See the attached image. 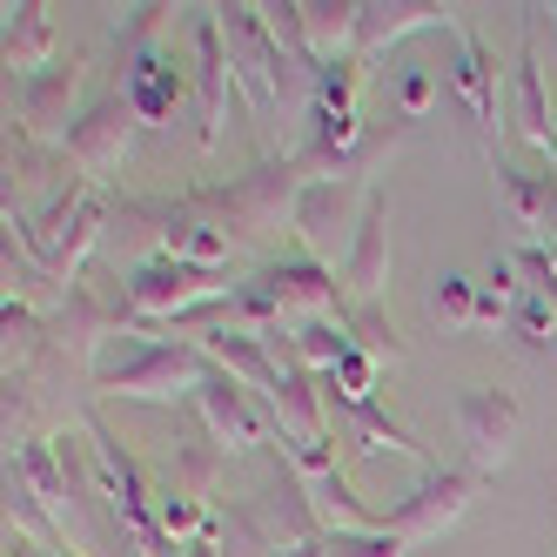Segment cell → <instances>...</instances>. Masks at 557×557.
Segmentation results:
<instances>
[{
	"label": "cell",
	"mask_w": 557,
	"mask_h": 557,
	"mask_svg": "<svg viewBox=\"0 0 557 557\" xmlns=\"http://www.w3.org/2000/svg\"><path fill=\"white\" fill-rule=\"evenodd\" d=\"M389 283V195L363 188V209H356V235H349V256H343V289L356 302H376Z\"/></svg>",
	"instance_id": "17"
},
{
	"label": "cell",
	"mask_w": 557,
	"mask_h": 557,
	"mask_svg": "<svg viewBox=\"0 0 557 557\" xmlns=\"http://www.w3.org/2000/svg\"><path fill=\"white\" fill-rule=\"evenodd\" d=\"M222 457H228V450L202 430V436H188V444H175V457H169L162 476H175V484L195 491V497H209V491H215V476H222Z\"/></svg>",
	"instance_id": "27"
},
{
	"label": "cell",
	"mask_w": 557,
	"mask_h": 557,
	"mask_svg": "<svg viewBox=\"0 0 557 557\" xmlns=\"http://www.w3.org/2000/svg\"><path fill=\"white\" fill-rule=\"evenodd\" d=\"M430 101H436V82H430L423 67H410L404 82H396V114H404V122H423Z\"/></svg>",
	"instance_id": "31"
},
{
	"label": "cell",
	"mask_w": 557,
	"mask_h": 557,
	"mask_svg": "<svg viewBox=\"0 0 557 557\" xmlns=\"http://www.w3.org/2000/svg\"><path fill=\"white\" fill-rule=\"evenodd\" d=\"M450 88H457V101L470 108V122H476V135H484L491 162H497V141H504V67H497V54H491L484 41H476L470 27H457Z\"/></svg>",
	"instance_id": "15"
},
{
	"label": "cell",
	"mask_w": 557,
	"mask_h": 557,
	"mask_svg": "<svg viewBox=\"0 0 557 557\" xmlns=\"http://www.w3.org/2000/svg\"><path fill=\"white\" fill-rule=\"evenodd\" d=\"M476 476L470 463H436V470H423L417 476V491L396 504V510H383V531L389 537H404V544H436L457 517L470 510V497H476Z\"/></svg>",
	"instance_id": "9"
},
{
	"label": "cell",
	"mask_w": 557,
	"mask_h": 557,
	"mask_svg": "<svg viewBox=\"0 0 557 557\" xmlns=\"http://www.w3.org/2000/svg\"><path fill=\"white\" fill-rule=\"evenodd\" d=\"M410 544L389 531H363V537H330V557H404Z\"/></svg>",
	"instance_id": "32"
},
{
	"label": "cell",
	"mask_w": 557,
	"mask_h": 557,
	"mask_svg": "<svg viewBox=\"0 0 557 557\" xmlns=\"http://www.w3.org/2000/svg\"><path fill=\"white\" fill-rule=\"evenodd\" d=\"M349 315H323V323H296L289 330V356L309 370V376H336V363L349 356Z\"/></svg>",
	"instance_id": "25"
},
{
	"label": "cell",
	"mask_w": 557,
	"mask_h": 557,
	"mask_svg": "<svg viewBox=\"0 0 557 557\" xmlns=\"http://www.w3.org/2000/svg\"><path fill=\"white\" fill-rule=\"evenodd\" d=\"M457 430H463V444H470V470L491 476V470H504L510 450H517L524 404H517L510 389H497V383H476V389H463V404H457Z\"/></svg>",
	"instance_id": "13"
},
{
	"label": "cell",
	"mask_w": 557,
	"mask_h": 557,
	"mask_svg": "<svg viewBox=\"0 0 557 557\" xmlns=\"http://www.w3.org/2000/svg\"><path fill=\"white\" fill-rule=\"evenodd\" d=\"M476 302H484V283H470V275H436L430 289V315L450 330H476Z\"/></svg>",
	"instance_id": "29"
},
{
	"label": "cell",
	"mask_w": 557,
	"mask_h": 557,
	"mask_svg": "<svg viewBox=\"0 0 557 557\" xmlns=\"http://www.w3.org/2000/svg\"><path fill=\"white\" fill-rule=\"evenodd\" d=\"M269 417H275V444H330V417H323V389L302 363H289L283 389L269 396Z\"/></svg>",
	"instance_id": "22"
},
{
	"label": "cell",
	"mask_w": 557,
	"mask_h": 557,
	"mask_svg": "<svg viewBox=\"0 0 557 557\" xmlns=\"http://www.w3.org/2000/svg\"><path fill=\"white\" fill-rule=\"evenodd\" d=\"M195 343H202V356L222 370V376H235L243 389H256L262 404L275 389H283V356H275V343H262V336H235V330H215V323H202L195 330Z\"/></svg>",
	"instance_id": "18"
},
{
	"label": "cell",
	"mask_w": 557,
	"mask_h": 557,
	"mask_svg": "<svg viewBox=\"0 0 557 557\" xmlns=\"http://www.w3.org/2000/svg\"><path fill=\"white\" fill-rule=\"evenodd\" d=\"M195 101H202V148H222V128H228V95L243 88L235 82V61H228V41H222V14L215 8H195Z\"/></svg>",
	"instance_id": "16"
},
{
	"label": "cell",
	"mask_w": 557,
	"mask_h": 557,
	"mask_svg": "<svg viewBox=\"0 0 557 557\" xmlns=\"http://www.w3.org/2000/svg\"><path fill=\"white\" fill-rule=\"evenodd\" d=\"M195 417H202V430L215 436V444L235 457V450H262L269 436H275V417H269V404L256 389H243L235 376H209L202 389H195Z\"/></svg>",
	"instance_id": "14"
},
{
	"label": "cell",
	"mask_w": 557,
	"mask_h": 557,
	"mask_svg": "<svg viewBox=\"0 0 557 557\" xmlns=\"http://www.w3.org/2000/svg\"><path fill=\"white\" fill-rule=\"evenodd\" d=\"M0 54H8V74H14V82H34V74L54 67V21H48L41 0H14V8H8Z\"/></svg>",
	"instance_id": "23"
},
{
	"label": "cell",
	"mask_w": 557,
	"mask_h": 557,
	"mask_svg": "<svg viewBox=\"0 0 557 557\" xmlns=\"http://www.w3.org/2000/svg\"><path fill=\"white\" fill-rule=\"evenodd\" d=\"M249 289L283 315V323H323V315H349L343 309V283H336V269L330 262H315V256H283V262H262L249 275Z\"/></svg>",
	"instance_id": "10"
},
{
	"label": "cell",
	"mask_w": 557,
	"mask_h": 557,
	"mask_svg": "<svg viewBox=\"0 0 557 557\" xmlns=\"http://www.w3.org/2000/svg\"><path fill=\"white\" fill-rule=\"evenodd\" d=\"M544 14H550V27H557V8H544Z\"/></svg>",
	"instance_id": "36"
},
{
	"label": "cell",
	"mask_w": 557,
	"mask_h": 557,
	"mask_svg": "<svg viewBox=\"0 0 557 557\" xmlns=\"http://www.w3.org/2000/svg\"><path fill=\"white\" fill-rule=\"evenodd\" d=\"M82 82H88L82 54H67V61H54L48 74L21 82V88H14V128H21L27 141H41V148H61L67 128L82 122V114H74V101H82Z\"/></svg>",
	"instance_id": "11"
},
{
	"label": "cell",
	"mask_w": 557,
	"mask_h": 557,
	"mask_svg": "<svg viewBox=\"0 0 557 557\" xmlns=\"http://www.w3.org/2000/svg\"><path fill=\"white\" fill-rule=\"evenodd\" d=\"M8 470L21 476V484L34 491V504H41L54 517V531L74 557H101L88 517H82V497H74V476H67V457L48 444V436H27V444H8Z\"/></svg>",
	"instance_id": "8"
},
{
	"label": "cell",
	"mask_w": 557,
	"mask_h": 557,
	"mask_svg": "<svg viewBox=\"0 0 557 557\" xmlns=\"http://www.w3.org/2000/svg\"><path fill=\"white\" fill-rule=\"evenodd\" d=\"M8 209H14V202H8ZM14 215H21V209H14ZM21 235H27L34 262H41L48 275H61V283H82V275H88V256L108 243V188H95L88 175L67 182L54 202L41 209V222L21 215Z\"/></svg>",
	"instance_id": "3"
},
{
	"label": "cell",
	"mask_w": 557,
	"mask_h": 557,
	"mask_svg": "<svg viewBox=\"0 0 557 557\" xmlns=\"http://www.w3.org/2000/svg\"><path fill=\"white\" fill-rule=\"evenodd\" d=\"M114 95L135 108L141 128H175V114L188 101V67L175 54L169 8H135L122 34V82H114Z\"/></svg>",
	"instance_id": "2"
},
{
	"label": "cell",
	"mask_w": 557,
	"mask_h": 557,
	"mask_svg": "<svg viewBox=\"0 0 557 557\" xmlns=\"http://www.w3.org/2000/svg\"><path fill=\"white\" fill-rule=\"evenodd\" d=\"M491 175H497V202L510 209L517 228H524V249H550L557 243V188H550V175H524V169H510L504 154L491 162Z\"/></svg>",
	"instance_id": "20"
},
{
	"label": "cell",
	"mask_w": 557,
	"mask_h": 557,
	"mask_svg": "<svg viewBox=\"0 0 557 557\" xmlns=\"http://www.w3.org/2000/svg\"><path fill=\"white\" fill-rule=\"evenodd\" d=\"M302 195H309V175H302L296 154H283V162H262L249 175H235L228 188H202V202L235 235H275V228H296Z\"/></svg>",
	"instance_id": "7"
},
{
	"label": "cell",
	"mask_w": 557,
	"mask_h": 557,
	"mask_svg": "<svg viewBox=\"0 0 557 557\" xmlns=\"http://www.w3.org/2000/svg\"><path fill=\"white\" fill-rule=\"evenodd\" d=\"M544 256H550V275H557V243H550V249H544Z\"/></svg>",
	"instance_id": "35"
},
{
	"label": "cell",
	"mask_w": 557,
	"mask_h": 557,
	"mask_svg": "<svg viewBox=\"0 0 557 557\" xmlns=\"http://www.w3.org/2000/svg\"><path fill=\"white\" fill-rule=\"evenodd\" d=\"M349 343L363 349L376 370H396V363H404V343H396V323L383 315V302H356V309H349Z\"/></svg>",
	"instance_id": "28"
},
{
	"label": "cell",
	"mask_w": 557,
	"mask_h": 557,
	"mask_svg": "<svg viewBox=\"0 0 557 557\" xmlns=\"http://www.w3.org/2000/svg\"><path fill=\"white\" fill-rule=\"evenodd\" d=\"M423 27H463V21H457V8H444V0H363L356 61H370V54L396 48L404 34H423Z\"/></svg>",
	"instance_id": "19"
},
{
	"label": "cell",
	"mask_w": 557,
	"mask_h": 557,
	"mask_svg": "<svg viewBox=\"0 0 557 557\" xmlns=\"http://www.w3.org/2000/svg\"><path fill=\"white\" fill-rule=\"evenodd\" d=\"M544 162H550V188H557V148H550V154H544Z\"/></svg>",
	"instance_id": "34"
},
{
	"label": "cell",
	"mask_w": 557,
	"mask_h": 557,
	"mask_svg": "<svg viewBox=\"0 0 557 557\" xmlns=\"http://www.w3.org/2000/svg\"><path fill=\"white\" fill-rule=\"evenodd\" d=\"M215 14H222V41H228V61H235V82H243V95L256 108V128L275 135L289 108H309L315 67L283 54V41L269 34L262 8H249V0H228V8H215Z\"/></svg>",
	"instance_id": "1"
},
{
	"label": "cell",
	"mask_w": 557,
	"mask_h": 557,
	"mask_svg": "<svg viewBox=\"0 0 557 557\" xmlns=\"http://www.w3.org/2000/svg\"><path fill=\"white\" fill-rule=\"evenodd\" d=\"M283 557H330V537H309V544H296V550H283Z\"/></svg>",
	"instance_id": "33"
},
{
	"label": "cell",
	"mask_w": 557,
	"mask_h": 557,
	"mask_svg": "<svg viewBox=\"0 0 557 557\" xmlns=\"http://www.w3.org/2000/svg\"><path fill=\"white\" fill-rule=\"evenodd\" d=\"M309 537H330V531L315 524V510H309L296 476L256 491V497H235L228 517H222V557H283Z\"/></svg>",
	"instance_id": "5"
},
{
	"label": "cell",
	"mask_w": 557,
	"mask_h": 557,
	"mask_svg": "<svg viewBox=\"0 0 557 557\" xmlns=\"http://www.w3.org/2000/svg\"><path fill=\"white\" fill-rule=\"evenodd\" d=\"M302 8V48L309 61H343L356 54V21H363V0H296Z\"/></svg>",
	"instance_id": "24"
},
{
	"label": "cell",
	"mask_w": 557,
	"mask_h": 557,
	"mask_svg": "<svg viewBox=\"0 0 557 557\" xmlns=\"http://www.w3.org/2000/svg\"><path fill=\"white\" fill-rule=\"evenodd\" d=\"M330 383H336V396H343L349 410H356V404H376V363H370L363 349H349L343 363H336V376H330Z\"/></svg>",
	"instance_id": "30"
},
{
	"label": "cell",
	"mask_w": 557,
	"mask_h": 557,
	"mask_svg": "<svg viewBox=\"0 0 557 557\" xmlns=\"http://www.w3.org/2000/svg\"><path fill=\"white\" fill-rule=\"evenodd\" d=\"M135 128H141V122H135V108H128L122 95H108V101H95L82 122L67 128L61 154H67V162L82 169L95 188H108L114 175H122V162L135 154Z\"/></svg>",
	"instance_id": "12"
},
{
	"label": "cell",
	"mask_w": 557,
	"mask_h": 557,
	"mask_svg": "<svg viewBox=\"0 0 557 557\" xmlns=\"http://www.w3.org/2000/svg\"><path fill=\"white\" fill-rule=\"evenodd\" d=\"M537 27H544V14L524 8V54H517V135H524L537 154H550V148H557V128H550V95H544Z\"/></svg>",
	"instance_id": "21"
},
{
	"label": "cell",
	"mask_w": 557,
	"mask_h": 557,
	"mask_svg": "<svg viewBox=\"0 0 557 557\" xmlns=\"http://www.w3.org/2000/svg\"><path fill=\"white\" fill-rule=\"evenodd\" d=\"M235 296V283H228V269H188V262H141V269H128L122 275V323H128V336H141V330H154V323H175V315H195V309H222Z\"/></svg>",
	"instance_id": "4"
},
{
	"label": "cell",
	"mask_w": 557,
	"mask_h": 557,
	"mask_svg": "<svg viewBox=\"0 0 557 557\" xmlns=\"http://www.w3.org/2000/svg\"><path fill=\"white\" fill-rule=\"evenodd\" d=\"M349 436H356V450H376V457L396 450V457H417L423 470H436V463H430V444H417V436H410L404 423H389L376 404H356V410H349Z\"/></svg>",
	"instance_id": "26"
},
{
	"label": "cell",
	"mask_w": 557,
	"mask_h": 557,
	"mask_svg": "<svg viewBox=\"0 0 557 557\" xmlns=\"http://www.w3.org/2000/svg\"><path fill=\"white\" fill-rule=\"evenodd\" d=\"M209 376H215V363L202 356V343L182 336V343H141V349L122 356V363H101L95 389L101 396H128V404H175V396L195 404V389Z\"/></svg>",
	"instance_id": "6"
}]
</instances>
